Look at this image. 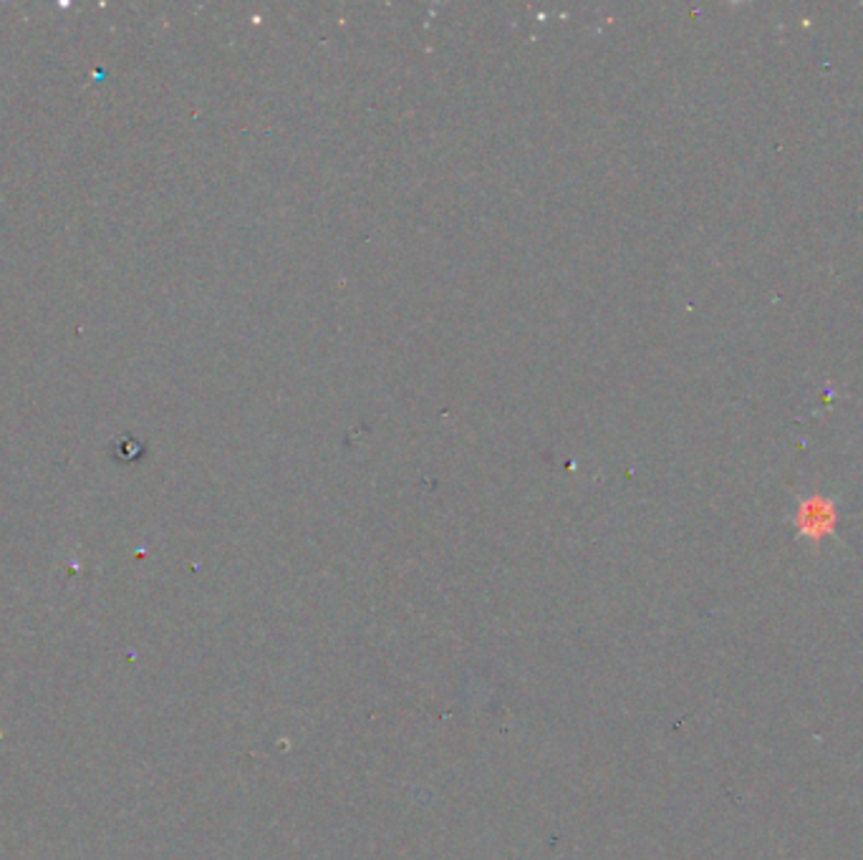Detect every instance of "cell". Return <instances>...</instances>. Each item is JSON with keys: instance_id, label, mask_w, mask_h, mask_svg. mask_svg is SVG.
<instances>
[{"instance_id": "1", "label": "cell", "mask_w": 863, "mask_h": 860, "mask_svg": "<svg viewBox=\"0 0 863 860\" xmlns=\"http://www.w3.org/2000/svg\"><path fill=\"white\" fill-rule=\"evenodd\" d=\"M792 525H796L798 538L808 542H823L826 538H833L835 525H839V507L835 499L826 497L821 493H813L803 499H798L796 513H792Z\"/></svg>"}]
</instances>
